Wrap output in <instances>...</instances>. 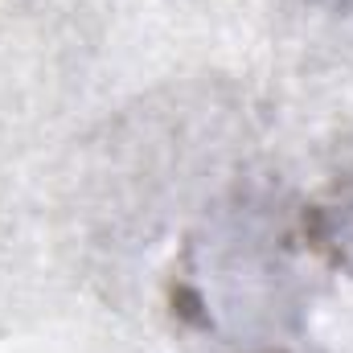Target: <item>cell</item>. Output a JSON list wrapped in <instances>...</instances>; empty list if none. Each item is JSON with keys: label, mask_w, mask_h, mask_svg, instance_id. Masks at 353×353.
Wrapping results in <instances>:
<instances>
[{"label": "cell", "mask_w": 353, "mask_h": 353, "mask_svg": "<svg viewBox=\"0 0 353 353\" xmlns=\"http://www.w3.org/2000/svg\"><path fill=\"white\" fill-rule=\"evenodd\" d=\"M312 4H325V8H337V12H353V0H312Z\"/></svg>", "instance_id": "1"}]
</instances>
